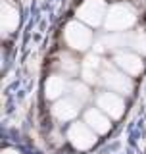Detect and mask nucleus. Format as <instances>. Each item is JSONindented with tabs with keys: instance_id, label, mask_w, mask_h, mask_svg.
<instances>
[{
	"instance_id": "obj_1",
	"label": "nucleus",
	"mask_w": 146,
	"mask_h": 154,
	"mask_svg": "<svg viewBox=\"0 0 146 154\" xmlns=\"http://www.w3.org/2000/svg\"><path fill=\"white\" fill-rule=\"evenodd\" d=\"M135 12L133 8L127 6V4H115L108 10L106 14V27L110 31H115V33H121L123 29L131 27L135 23Z\"/></svg>"
},
{
	"instance_id": "obj_2",
	"label": "nucleus",
	"mask_w": 146,
	"mask_h": 154,
	"mask_svg": "<svg viewBox=\"0 0 146 154\" xmlns=\"http://www.w3.org/2000/svg\"><path fill=\"white\" fill-rule=\"evenodd\" d=\"M65 42L71 48H75V50H87L92 42V33L85 25L71 21L65 27Z\"/></svg>"
},
{
	"instance_id": "obj_3",
	"label": "nucleus",
	"mask_w": 146,
	"mask_h": 154,
	"mask_svg": "<svg viewBox=\"0 0 146 154\" xmlns=\"http://www.w3.org/2000/svg\"><path fill=\"white\" fill-rule=\"evenodd\" d=\"M102 81L106 83L110 91H114V93H125L129 94L131 89H133V83H131L129 77H125V73H119L117 69H114V67H104V71H102Z\"/></svg>"
},
{
	"instance_id": "obj_4",
	"label": "nucleus",
	"mask_w": 146,
	"mask_h": 154,
	"mask_svg": "<svg viewBox=\"0 0 146 154\" xmlns=\"http://www.w3.org/2000/svg\"><path fill=\"white\" fill-rule=\"evenodd\" d=\"M104 16H106V6L102 0H87L77 10V17L90 23V25H98Z\"/></svg>"
},
{
	"instance_id": "obj_5",
	"label": "nucleus",
	"mask_w": 146,
	"mask_h": 154,
	"mask_svg": "<svg viewBox=\"0 0 146 154\" xmlns=\"http://www.w3.org/2000/svg\"><path fill=\"white\" fill-rule=\"evenodd\" d=\"M67 137H69V141L73 143V146L79 148V150H87V148H90L92 144L96 143L94 133H92L85 123H73L69 133H67Z\"/></svg>"
},
{
	"instance_id": "obj_6",
	"label": "nucleus",
	"mask_w": 146,
	"mask_h": 154,
	"mask_svg": "<svg viewBox=\"0 0 146 154\" xmlns=\"http://www.w3.org/2000/svg\"><path fill=\"white\" fill-rule=\"evenodd\" d=\"M98 106L106 114H110L111 118H121V114H123V110H125L123 100L115 93H102L98 96Z\"/></svg>"
},
{
	"instance_id": "obj_7",
	"label": "nucleus",
	"mask_w": 146,
	"mask_h": 154,
	"mask_svg": "<svg viewBox=\"0 0 146 154\" xmlns=\"http://www.w3.org/2000/svg\"><path fill=\"white\" fill-rule=\"evenodd\" d=\"M115 64H117L125 73H131V75H137V73H140V69H142L140 58L131 54V52H119V54L115 56Z\"/></svg>"
},
{
	"instance_id": "obj_8",
	"label": "nucleus",
	"mask_w": 146,
	"mask_h": 154,
	"mask_svg": "<svg viewBox=\"0 0 146 154\" xmlns=\"http://www.w3.org/2000/svg\"><path fill=\"white\" fill-rule=\"evenodd\" d=\"M77 108H79L77 102H73L71 98H64V100H60V102H56L54 116L58 119H62V122H67V119H73L77 116V112H79Z\"/></svg>"
},
{
	"instance_id": "obj_9",
	"label": "nucleus",
	"mask_w": 146,
	"mask_h": 154,
	"mask_svg": "<svg viewBox=\"0 0 146 154\" xmlns=\"http://www.w3.org/2000/svg\"><path fill=\"white\" fill-rule=\"evenodd\" d=\"M17 21H19L17 8L14 4H10L8 0H4V4H2V27H4V31L12 33L17 27Z\"/></svg>"
},
{
	"instance_id": "obj_10",
	"label": "nucleus",
	"mask_w": 146,
	"mask_h": 154,
	"mask_svg": "<svg viewBox=\"0 0 146 154\" xmlns=\"http://www.w3.org/2000/svg\"><path fill=\"white\" fill-rule=\"evenodd\" d=\"M87 123H89L96 133H106L110 129V119L106 118L100 110H89V112H87Z\"/></svg>"
},
{
	"instance_id": "obj_11",
	"label": "nucleus",
	"mask_w": 146,
	"mask_h": 154,
	"mask_svg": "<svg viewBox=\"0 0 146 154\" xmlns=\"http://www.w3.org/2000/svg\"><path fill=\"white\" fill-rule=\"evenodd\" d=\"M64 91H65V81L62 79V77L54 75L46 81V96L48 98H56V96H60Z\"/></svg>"
},
{
	"instance_id": "obj_12",
	"label": "nucleus",
	"mask_w": 146,
	"mask_h": 154,
	"mask_svg": "<svg viewBox=\"0 0 146 154\" xmlns=\"http://www.w3.org/2000/svg\"><path fill=\"white\" fill-rule=\"evenodd\" d=\"M96 67H98V58L96 56H90L87 58V62L83 64V75H85L87 81H96Z\"/></svg>"
},
{
	"instance_id": "obj_13",
	"label": "nucleus",
	"mask_w": 146,
	"mask_h": 154,
	"mask_svg": "<svg viewBox=\"0 0 146 154\" xmlns=\"http://www.w3.org/2000/svg\"><path fill=\"white\" fill-rule=\"evenodd\" d=\"M73 89V96H75L79 102H83V100H87L89 98V91H87V87L85 85H79V83H75L71 87Z\"/></svg>"
},
{
	"instance_id": "obj_14",
	"label": "nucleus",
	"mask_w": 146,
	"mask_h": 154,
	"mask_svg": "<svg viewBox=\"0 0 146 154\" xmlns=\"http://www.w3.org/2000/svg\"><path fill=\"white\" fill-rule=\"evenodd\" d=\"M2 154H19L17 150H14V148H6V150H4Z\"/></svg>"
}]
</instances>
